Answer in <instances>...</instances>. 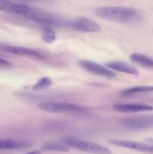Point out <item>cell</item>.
Masks as SVG:
<instances>
[{
    "mask_svg": "<svg viewBox=\"0 0 153 154\" xmlns=\"http://www.w3.org/2000/svg\"><path fill=\"white\" fill-rule=\"evenodd\" d=\"M153 92L152 86H137V87H130V88L123 90L122 94L124 96H130L136 93H143Z\"/></svg>",
    "mask_w": 153,
    "mask_h": 154,
    "instance_id": "17",
    "label": "cell"
},
{
    "mask_svg": "<svg viewBox=\"0 0 153 154\" xmlns=\"http://www.w3.org/2000/svg\"><path fill=\"white\" fill-rule=\"evenodd\" d=\"M32 146V142L28 140L21 139H0V150H17V149L29 148Z\"/></svg>",
    "mask_w": 153,
    "mask_h": 154,
    "instance_id": "11",
    "label": "cell"
},
{
    "mask_svg": "<svg viewBox=\"0 0 153 154\" xmlns=\"http://www.w3.org/2000/svg\"><path fill=\"white\" fill-rule=\"evenodd\" d=\"M146 142L150 143V144H153V138H146L145 139Z\"/></svg>",
    "mask_w": 153,
    "mask_h": 154,
    "instance_id": "21",
    "label": "cell"
},
{
    "mask_svg": "<svg viewBox=\"0 0 153 154\" xmlns=\"http://www.w3.org/2000/svg\"><path fill=\"white\" fill-rule=\"evenodd\" d=\"M109 143L117 147L130 149L136 151L144 153H153V144L148 142H140V141H130L124 139H110Z\"/></svg>",
    "mask_w": 153,
    "mask_h": 154,
    "instance_id": "7",
    "label": "cell"
},
{
    "mask_svg": "<svg viewBox=\"0 0 153 154\" xmlns=\"http://www.w3.org/2000/svg\"><path fill=\"white\" fill-rule=\"evenodd\" d=\"M106 66L112 71L122 72L132 75H138L139 72L135 66L122 61H112L106 63Z\"/></svg>",
    "mask_w": 153,
    "mask_h": 154,
    "instance_id": "12",
    "label": "cell"
},
{
    "mask_svg": "<svg viewBox=\"0 0 153 154\" xmlns=\"http://www.w3.org/2000/svg\"><path fill=\"white\" fill-rule=\"evenodd\" d=\"M52 84V81L48 77H43L40 78L38 81L34 84L32 87V90L34 91H38V90H44V89L48 88Z\"/></svg>",
    "mask_w": 153,
    "mask_h": 154,
    "instance_id": "18",
    "label": "cell"
},
{
    "mask_svg": "<svg viewBox=\"0 0 153 154\" xmlns=\"http://www.w3.org/2000/svg\"><path fill=\"white\" fill-rule=\"evenodd\" d=\"M10 63H9L7 60H4L2 58H0V66L2 67H8V66H10Z\"/></svg>",
    "mask_w": 153,
    "mask_h": 154,
    "instance_id": "19",
    "label": "cell"
},
{
    "mask_svg": "<svg viewBox=\"0 0 153 154\" xmlns=\"http://www.w3.org/2000/svg\"><path fill=\"white\" fill-rule=\"evenodd\" d=\"M1 49L9 54H14L18 56H23V57H32L35 59H42L43 56L38 51L31 48H26V47L12 46V45H2L1 46Z\"/></svg>",
    "mask_w": 153,
    "mask_h": 154,
    "instance_id": "10",
    "label": "cell"
},
{
    "mask_svg": "<svg viewBox=\"0 0 153 154\" xmlns=\"http://www.w3.org/2000/svg\"><path fill=\"white\" fill-rule=\"evenodd\" d=\"M38 108L41 111L50 113H82L86 111L84 107L67 102H40L38 105Z\"/></svg>",
    "mask_w": 153,
    "mask_h": 154,
    "instance_id": "4",
    "label": "cell"
},
{
    "mask_svg": "<svg viewBox=\"0 0 153 154\" xmlns=\"http://www.w3.org/2000/svg\"><path fill=\"white\" fill-rule=\"evenodd\" d=\"M94 14L100 18L118 23H129L140 18L137 10L124 6H104L94 10Z\"/></svg>",
    "mask_w": 153,
    "mask_h": 154,
    "instance_id": "1",
    "label": "cell"
},
{
    "mask_svg": "<svg viewBox=\"0 0 153 154\" xmlns=\"http://www.w3.org/2000/svg\"><path fill=\"white\" fill-rule=\"evenodd\" d=\"M41 38L44 42L51 44L55 42L56 38V34L55 31L50 27V26L43 25L41 27Z\"/></svg>",
    "mask_w": 153,
    "mask_h": 154,
    "instance_id": "16",
    "label": "cell"
},
{
    "mask_svg": "<svg viewBox=\"0 0 153 154\" xmlns=\"http://www.w3.org/2000/svg\"><path fill=\"white\" fill-rule=\"evenodd\" d=\"M130 60L134 64L142 68H153V59L140 53L130 54Z\"/></svg>",
    "mask_w": 153,
    "mask_h": 154,
    "instance_id": "14",
    "label": "cell"
},
{
    "mask_svg": "<svg viewBox=\"0 0 153 154\" xmlns=\"http://www.w3.org/2000/svg\"><path fill=\"white\" fill-rule=\"evenodd\" d=\"M123 126L131 130H146L153 128V114L136 116L120 121Z\"/></svg>",
    "mask_w": 153,
    "mask_h": 154,
    "instance_id": "5",
    "label": "cell"
},
{
    "mask_svg": "<svg viewBox=\"0 0 153 154\" xmlns=\"http://www.w3.org/2000/svg\"><path fill=\"white\" fill-rule=\"evenodd\" d=\"M25 154H41V151L39 150H32V151H30L28 153H26Z\"/></svg>",
    "mask_w": 153,
    "mask_h": 154,
    "instance_id": "20",
    "label": "cell"
},
{
    "mask_svg": "<svg viewBox=\"0 0 153 154\" xmlns=\"http://www.w3.org/2000/svg\"><path fill=\"white\" fill-rule=\"evenodd\" d=\"M62 143L75 150L83 153L90 154H111L112 152L107 148L100 144L96 143L91 142V141H86V140L80 139V138H75V137L67 136L64 137L62 139Z\"/></svg>",
    "mask_w": 153,
    "mask_h": 154,
    "instance_id": "3",
    "label": "cell"
},
{
    "mask_svg": "<svg viewBox=\"0 0 153 154\" xmlns=\"http://www.w3.org/2000/svg\"><path fill=\"white\" fill-rule=\"evenodd\" d=\"M79 65L82 69L94 75L103 77L106 78H114L116 75L112 70L106 66H104L95 62L90 61L88 60H81Z\"/></svg>",
    "mask_w": 153,
    "mask_h": 154,
    "instance_id": "6",
    "label": "cell"
},
{
    "mask_svg": "<svg viewBox=\"0 0 153 154\" xmlns=\"http://www.w3.org/2000/svg\"><path fill=\"white\" fill-rule=\"evenodd\" d=\"M70 27L74 30L82 32H100L101 27L99 24L89 18L80 17L70 22Z\"/></svg>",
    "mask_w": 153,
    "mask_h": 154,
    "instance_id": "8",
    "label": "cell"
},
{
    "mask_svg": "<svg viewBox=\"0 0 153 154\" xmlns=\"http://www.w3.org/2000/svg\"><path fill=\"white\" fill-rule=\"evenodd\" d=\"M113 111L122 114L147 112L153 111V107L143 104H115L112 106Z\"/></svg>",
    "mask_w": 153,
    "mask_h": 154,
    "instance_id": "9",
    "label": "cell"
},
{
    "mask_svg": "<svg viewBox=\"0 0 153 154\" xmlns=\"http://www.w3.org/2000/svg\"><path fill=\"white\" fill-rule=\"evenodd\" d=\"M26 5L18 4L10 0H0V11L7 13L16 14H23L26 10Z\"/></svg>",
    "mask_w": 153,
    "mask_h": 154,
    "instance_id": "13",
    "label": "cell"
},
{
    "mask_svg": "<svg viewBox=\"0 0 153 154\" xmlns=\"http://www.w3.org/2000/svg\"><path fill=\"white\" fill-rule=\"evenodd\" d=\"M22 16L29 20L40 23L42 25L65 26L68 23L65 20L60 17L28 5Z\"/></svg>",
    "mask_w": 153,
    "mask_h": 154,
    "instance_id": "2",
    "label": "cell"
},
{
    "mask_svg": "<svg viewBox=\"0 0 153 154\" xmlns=\"http://www.w3.org/2000/svg\"><path fill=\"white\" fill-rule=\"evenodd\" d=\"M41 149L45 151H56V152H68L70 147H68L64 143L47 141L41 145Z\"/></svg>",
    "mask_w": 153,
    "mask_h": 154,
    "instance_id": "15",
    "label": "cell"
}]
</instances>
